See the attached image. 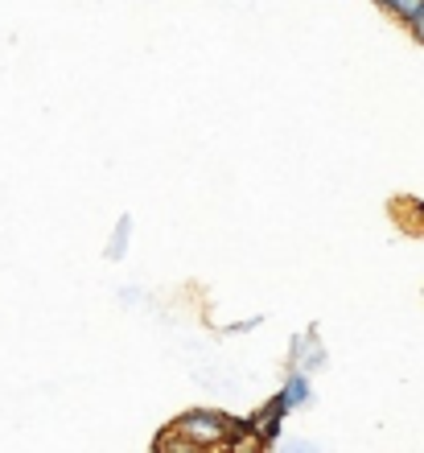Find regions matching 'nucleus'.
I'll use <instances>...</instances> for the list:
<instances>
[{
	"label": "nucleus",
	"mask_w": 424,
	"mask_h": 453,
	"mask_svg": "<svg viewBox=\"0 0 424 453\" xmlns=\"http://www.w3.org/2000/svg\"><path fill=\"white\" fill-rule=\"evenodd\" d=\"M186 433H194V437H219V433H223V425H219V417H189L186 420Z\"/></svg>",
	"instance_id": "nucleus-1"
},
{
	"label": "nucleus",
	"mask_w": 424,
	"mask_h": 453,
	"mask_svg": "<svg viewBox=\"0 0 424 453\" xmlns=\"http://www.w3.org/2000/svg\"><path fill=\"white\" fill-rule=\"evenodd\" d=\"M396 12H404V17H420V9H424V0H388Z\"/></svg>",
	"instance_id": "nucleus-2"
},
{
	"label": "nucleus",
	"mask_w": 424,
	"mask_h": 453,
	"mask_svg": "<svg viewBox=\"0 0 424 453\" xmlns=\"http://www.w3.org/2000/svg\"><path fill=\"white\" fill-rule=\"evenodd\" d=\"M416 34L424 37V9H420V17H416Z\"/></svg>",
	"instance_id": "nucleus-3"
}]
</instances>
